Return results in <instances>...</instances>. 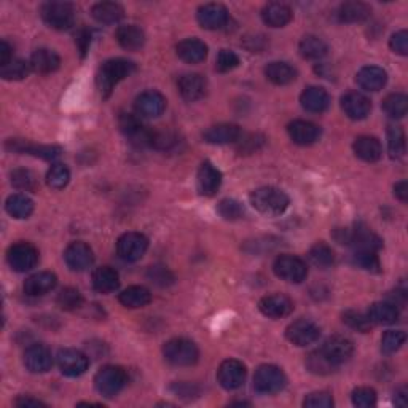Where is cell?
Returning a JSON list of instances; mask_svg holds the SVG:
<instances>
[{
  "label": "cell",
  "mask_w": 408,
  "mask_h": 408,
  "mask_svg": "<svg viewBox=\"0 0 408 408\" xmlns=\"http://www.w3.org/2000/svg\"><path fill=\"white\" fill-rule=\"evenodd\" d=\"M56 284H57V278L55 273L40 271V273L32 274V276L26 279L24 292L28 293L29 297H42L53 290Z\"/></svg>",
  "instance_id": "cell-26"
},
{
  "label": "cell",
  "mask_w": 408,
  "mask_h": 408,
  "mask_svg": "<svg viewBox=\"0 0 408 408\" xmlns=\"http://www.w3.org/2000/svg\"><path fill=\"white\" fill-rule=\"evenodd\" d=\"M118 300L125 308H144L152 302V293L142 285H131L120 293Z\"/></svg>",
  "instance_id": "cell-35"
},
{
  "label": "cell",
  "mask_w": 408,
  "mask_h": 408,
  "mask_svg": "<svg viewBox=\"0 0 408 408\" xmlns=\"http://www.w3.org/2000/svg\"><path fill=\"white\" fill-rule=\"evenodd\" d=\"M15 405L23 407V408L24 407H47L43 404V402L37 400V399H30V397H19V399H16Z\"/></svg>",
  "instance_id": "cell-62"
},
{
  "label": "cell",
  "mask_w": 408,
  "mask_h": 408,
  "mask_svg": "<svg viewBox=\"0 0 408 408\" xmlns=\"http://www.w3.org/2000/svg\"><path fill=\"white\" fill-rule=\"evenodd\" d=\"M120 128L125 136L136 145H150L153 131L144 126L140 121L131 113H123L120 117Z\"/></svg>",
  "instance_id": "cell-17"
},
{
  "label": "cell",
  "mask_w": 408,
  "mask_h": 408,
  "mask_svg": "<svg viewBox=\"0 0 408 408\" xmlns=\"http://www.w3.org/2000/svg\"><path fill=\"white\" fill-rule=\"evenodd\" d=\"M11 183L18 190L34 191L37 188V176L29 169H15L11 172Z\"/></svg>",
  "instance_id": "cell-51"
},
{
  "label": "cell",
  "mask_w": 408,
  "mask_h": 408,
  "mask_svg": "<svg viewBox=\"0 0 408 408\" xmlns=\"http://www.w3.org/2000/svg\"><path fill=\"white\" fill-rule=\"evenodd\" d=\"M305 363H306V368L314 375H330V373H334L336 368L335 363L322 353V349H317L310 353L308 357H306Z\"/></svg>",
  "instance_id": "cell-42"
},
{
  "label": "cell",
  "mask_w": 408,
  "mask_h": 408,
  "mask_svg": "<svg viewBox=\"0 0 408 408\" xmlns=\"http://www.w3.org/2000/svg\"><path fill=\"white\" fill-rule=\"evenodd\" d=\"M356 81L366 91H380L387 81L386 70L378 66L362 67L356 75Z\"/></svg>",
  "instance_id": "cell-27"
},
{
  "label": "cell",
  "mask_w": 408,
  "mask_h": 408,
  "mask_svg": "<svg viewBox=\"0 0 408 408\" xmlns=\"http://www.w3.org/2000/svg\"><path fill=\"white\" fill-rule=\"evenodd\" d=\"M292 18L293 13L290 6L283 2H271L265 5V8L261 10V19L270 28H284L292 21Z\"/></svg>",
  "instance_id": "cell-30"
},
{
  "label": "cell",
  "mask_w": 408,
  "mask_h": 408,
  "mask_svg": "<svg viewBox=\"0 0 408 408\" xmlns=\"http://www.w3.org/2000/svg\"><path fill=\"white\" fill-rule=\"evenodd\" d=\"M11 61H13V48L10 47V43L2 40V43H0V67L6 66V64H10Z\"/></svg>",
  "instance_id": "cell-59"
},
{
  "label": "cell",
  "mask_w": 408,
  "mask_h": 408,
  "mask_svg": "<svg viewBox=\"0 0 408 408\" xmlns=\"http://www.w3.org/2000/svg\"><path fill=\"white\" fill-rule=\"evenodd\" d=\"M91 15L101 24H115L125 16V10L120 4L115 2H99L93 5Z\"/></svg>",
  "instance_id": "cell-37"
},
{
  "label": "cell",
  "mask_w": 408,
  "mask_h": 408,
  "mask_svg": "<svg viewBox=\"0 0 408 408\" xmlns=\"http://www.w3.org/2000/svg\"><path fill=\"white\" fill-rule=\"evenodd\" d=\"M147 249H149V239L142 233H125L117 241V252L125 261H137L142 259Z\"/></svg>",
  "instance_id": "cell-9"
},
{
  "label": "cell",
  "mask_w": 408,
  "mask_h": 408,
  "mask_svg": "<svg viewBox=\"0 0 408 408\" xmlns=\"http://www.w3.org/2000/svg\"><path fill=\"white\" fill-rule=\"evenodd\" d=\"M353 150L357 158H361L362 162H367V163L378 162L382 155L381 142L373 136L357 137L353 144Z\"/></svg>",
  "instance_id": "cell-31"
},
{
  "label": "cell",
  "mask_w": 408,
  "mask_h": 408,
  "mask_svg": "<svg viewBox=\"0 0 408 408\" xmlns=\"http://www.w3.org/2000/svg\"><path fill=\"white\" fill-rule=\"evenodd\" d=\"M285 336L292 344L303 348L319 340L321 329H319L317 324L308 321V319H298V321L292 322L289 327L285 329Z\"/></svg>",
  "instance_id": "cell-10"
},
{
  "label": "cell",
  "mask_w": 408,
  "mask_h": 408,
  "mask_svg": "<svg viewBox=\"0 0 408 408\" xmlns=\"http://www.w3.org/2000/svg\"><path fill=\"white\" fill-rule=\"evenodd\" d=\"M395 405H400V407H405L407 405V389L405 387H400L397 392H395Z\"/></svg>",
  "instance_id": "cell-63"
},
{
  "label": "cell",
  "mask_w": 408,
  "mask_h": 408,
  "mask_svg": "<svg viewBox=\"0 0 408 408\" xmlns=\"http://www.w3.org/2000/svg\"><path fill=\"white\" fill-rule=\"evenodd\" d=\"M5 209L13 219H28L34 212V201L23 193H16L6 198Z\"/></svg>",
  "instance_id": "cell-39"
},
{
  "label": "cell",
  "mask_w": 408,
  "mask_h": 408,
  "mask_svg": "<svg viewBox=\"0 0 408 408\" xmlns=\"http://www.w3.org/2000/svg\"><path fill=\"white\" fill-rule=\"evenodd\" d=\"M40 16L51 29L66 30L74 24L75 10L72 4L67 2H47L42 5Z\"/></svg>",
  "instance_id": "cell-5"
},
{
  "label": "cell",
  "mask_w": 408,
  "mask_h": 408,
  "mask_svg": "<svg viewBox=\"0 0 408 408\" xmlns=\"http://www.w3.org/2000/svg\"><path fill=\"white\" fill-rule=\"evenodd\" d=\"M353 404L359 408H370L376 404V392L372 387H357L353 391Z\"/></svg>",
  "instance_id": "cell-55"
},
{
  "label": "cell",
  "mask_w": 408,
  "mask_h": 408,
  "mask_svg": "<svg viewBox=\"0 0 408 408\" xmlns=\"http://www.w3.org/2000/svg\"><path fill=\"white\" fill-rule=\"evenodd\" d=\"M247 370L246 366L236 359H228L220 363L219 370H217V380H219L220 386L227 391H234V389L241 387L246 381Z\"/></svg>",
  "instance_id": "cell-12"
},
{
  "label": "cell",
  "mask_w": 408,
  "mask_h": 408,
  "mask_svg": "<svg viewBox=\"0 0 408 408\" xmlns=\"http://www.w3.org/2000/svg\"><path fill=\"white\" fill-rule=\"evenodd\" d=\"M274 274L285 283L300 284L308 276V266L295 255H279L273 264Z\"/></svg>",
  "instance_id": "cell-7"
},
{
  "label": "cell",
  "mask_w": 408,
  "mask_h": 408,
  "mask_svg": "<svg viewBox=\"0 0 408 408\" xmlns=\"http://www.w3.org/2000/svg\"><path fill=\"white\" fill-rule=\"evenodd\" d=\"M354 264L359 268H362V270L370 271V273H380L381 271L378 255L372 251H356L354 252Z\"/></svg>",
  "instance_id": "cell-52"
},
{
  "label": "cell",
  "mask_w": 408,
  "mask_h": 408,
  "mask_svg": "<svg viewBox=\"0 0 408 408\" xmlns=\"http://www.w3.org/2000/svg\"><path fill=\"white\" fill-rule=\"evenodd\" d=\"M298 51L305 60H321L325 55H327V43H325L322 38H319L316 35H306L302 38V42L298 45Z\"/></svg>",
  "instance_id": "cell-41"
},
{
  "label": "cell",
  "mask_w": 408,
  "mask_h": 408,
  "mask_svg": "<svg viewBox=\"0 0 408 408\" xmlns=\"http://www.w3.org/2000/svg\"><path fill=\"white\" fill-rule=\"evenodd\" d=\"M69 181H70V171L66 164L56 163L51 166L50 171L47 172V183L55 190L64 188L69 183Z\"/></svg>",
  "instance_id": "cell-48"
},
{
  "label": "cell",
  "mask_w": 408,
  "mask_h": 408,
  "mask_svg": "<svg viewBox=\"0 0 408 408\" xmlns=\"http://www.w3.org/2000/svg\"><path fill=\"white\" fill-rule=\"evenodd\" d=\"M290 139L298 145H311L321 137V128L306 120H295L287 126Z\"/></svg>",
  "instance_id": "cell-23"
},
{
  "label": "cell",
  "mask_w": 408,
  "mask_h": 408,
  "mask_svg": "<svg viewBox=\"0 0 408 408\" xmlns=\"http://www.w3.org/2000/svg\"><path fill=\"white\" fill-rule=\"evenodd\" d=\"M239 66V57L236 53L230 50H222L219 56H217V62H215V69L219 70V72L225 74L230 72V70H233Z\"/></svg>",
  "instance_id": "cell-54"
},
{
  "label": "cell",
  "mask_w": 408,
  "mask_h": 408,
  "mask_svg": "<svg viewBox=\"0 0 408 408\" xmlns=\"http://www.w3.org/2000/svg\"><path fill=\"white\" fill-rule=\"evenodd\" d=\"M6 149L18 153H29V155L40 157L43 159H48V162H53L62 152L60 147L56 145H35L21 139H10L8 142H6Z\"/></svg>",
  "instance_id": "cell-22"
},
{
  "label": "cell",
  "mask_w": 408,
  "mask_h": 408,
  "mask_svg": "<svg viewBox=\"0 0 408 408\" xmlns=\"http://www.w3.org/2000/svg\"><path fill=\"white\" fill-rule=\"evenodd\" d=\"M163 356L171 366L190 367L198 362L200 351H198L196 344L187 338H174L164 344Z\"/></svg>",
  "instance_id": "cell-3"
},
{
  "label": "cell",
  "mask_w": 408,
  "mask_h": 408,
  "mask_svg": "<svg viewBox=\"0 0 408 408\" xmlns=\"http://www.w3.org/2000/svg\"><path fill=\"white\" fill-rule=\"evenodd\" d=\"M407 340V335L404 330H387L385 335L381 336V351L385 354H394L404 346Z\"/></svg>",
  "instance_id": "cell-49"
},
{
  "label": "cell",
  "mask_w": 408,
  "mask_h": 408,
  "mask_svg": "<svg viewBox=\"0 0 408 408\" xmlns=\"http://www.w3.org/2000/svg\"><path fill=\"white\" fill-rule=\"evenodd\" d=\"M341 108L351 120H366L372 110V102L366 94L351 91L341 98Z\"/></svg>",
  "instance_id": "cell-19"
},
{
  "label": "cell",
  "mask_w": 408,
  "mask_h": 408,
  "mask_svg": "<svg viewBox=\"0 0 408 408\" xmlns=\"http://www.w3.org/2000/svg\"><path fill=\"white\" fill-rule=\"evenodd\" d=\"M128 381L126 372L117 366L102 367L94 376V386L101 395L107 399H112L121 392Z\"/></svg>",
  "instance_id": "cell-4"
},
{
  "label": "cell",
  "mask_w": 408,
  "mask_h": 408,
  "mask_svg": "<svg viewBox=\"0 0 408 408\" xmlns=\"http://www.w3.org/2000/svg\"><path fill=\"white\" fill-rule=\"evenodd\" d=\"M343 322L353 330L362 332V334H367V332H370V329H372V325H373V322L370 321L368 316L362 314L361 311H354V310H349V311L343 312Z\"/></svg>",
  "instance_id": "cell-50"
},
{
  "label": "cell",
  "mask_w": 408,
  "mask_h": 408,
  "mask_svg": "<svg viewBox=\"0 0 408 408\" xmlns=\"http://www.w3.org/2000/svg\"><path fill=\"white\" fill-rule=\"evenodd\" d=\"M287 386L285 373L276 366H260L254 375V389L260 394H276Z\"/></svg>",
  "instance_id": "cell-6"
},
{
  "label": "cell",
  "mask_w": 408,
  "mask_h": 408,
  "mask_svg": "<svg viewBox=\"0 0 408 408\" xmlns=\"http://www.w3.org/2000/svg\"><path fill=\"white\" fill-rule=\"evenodd\" d=\"M30 69L37 74H53L61 66V57L57 56L53 50L40 48L35 50L30 56Z\"/></svg>",
  "instance_id": "cell-29"
},
{
  "label": "cell",
  "mask_w": 408,
  "mask_h": 408,
  "mask_svg": "<svg viewBox=\"0 0 408 408\" xmlns=\"http://www.w3.org/2000/svg\"><path fill=\"white\" fill-rule=\"evenodd\" d=\"M115 38H117L120 47L128 51H137L142 48L145 43L144 30L134 24L120 26L117 29V34H115Z\"/></svg>",
  "instance_id": "cell-33"
},
{
  "label": "cell",
  "mask_w": 408,
  "mask_h": 408,
  "mask_svg": "<svg viewBox=\"0 0 408 408\" xmlns=\"http://www.w3.org/2000/svg\"><path fill=\"white\" fill-rule=\"evenodd\" d=\"M134 70H136L134 62L123 60V57H115V60L106 61L101 66L98 76H96L101 94L104 96V98H108L113 91V88L117 86L121 80H125L126 76H130Z\"/></svg>",
  "instance_id": "cell-1"
},
{
  "label": "cell",
  "mask_w": 408,
  "mask_h": 408,
  "mask_svg": "<svg viewBox=\"0 0 408 408\" xmlns=\"http://www.w3.org/2000/svg\"><path fill=\"white\" fill-rule=\"evenodd\" d=\"M300 102L305 110L311 113H321L325 112L330 106V96L324 88L319 86H308L300 96Z\"/></svg>",
  "instance_id": "cell-28"
},
{
  "label": "cell",
  "mask_w": 408,
  "mask_h": 408,
  "mask_svg": "<svg viewBox=\"0 0 408 408\" xmlns=\"http://www.w3.org/2000/svg\"><path fill=\"white\" fill-rule=\"evenodd\" d=\"M370 6L362 2H346L341 4L338 8V19L341 23H362L370 16Z\"/></svg>",
  "instance_id": "cell-40"
},
{
  "label": "cell",
  "mask_w": 408,
  "mask_h": 408,
  "mask_svg": "<svg viewBox=\"0 0 408 408\" xmlns=\"http://www.w3.org/2000/svg\"><path fill=\"white\" fill-rule=\"evenodd\" d=\"M308 257L311 260V264L325 270V268H330L335 264V252L332 251V247L325 244V242H317V244L312 246L310 249Z\"/></svg>",
  "instance_id": "cell-43"
},
{
  "label": "cell",
  "mask_w": 408,
  "mask_h": 408,
  "mask_svg": "<svg viewBox=\"0 0 408 408\" xmlns=\"http://www.w3.org/2000/svg\"><path fill=\"white\" fill-rule=\"evenodd\" d=\"M29 72H30V64L23 60H13L10 64L0 67V75H2L4 80L8 81L23 80L29 75Z\"/></svg>",
  "instance_id": "cell-46"
},
{
  "label": "cell",
  "mask_w": 408,
  "mask_h": 408,
  "mask_svg": "<svg viewBox=\"0 0 408 408\" xmlns=\"http://www.w3.org/2000/svg\"><path fill=\"white\" fill-rule=\"evenodd\" d=\"M217 212L225 220H239L244 215V208L236 200H222L217 206Z\"/></svg>",
  "instance_id": "cell-53"
},
{
  "label": "cell",
  "mask_w": 408,
  "mask_h": 408,
  "mask_svg": "<svg viewBox=\"0 0 408 408\" xmlns=\"http://www.w3.org/2000/svg\"><path fill=\"white\" fill-rule=\"evenodd\" d=\"M64 260H66L67 266L74 271H85L93 265L94 255L91 247L81 241L70 242L67 246L66 252H64Z\"/></svg>",
  "instance_id": "cell-13"
},
{
  "label": "cell",
  "mask_w": 408,
  "mask_h": 408,
  "mask_svg": "<svg viewBox=\"0 0 408 408\" xmlns=\"http://www.w3.org/2000/svg\"><path fill=\"white\" fill-rule=\"evenodd\" d=\"M387 149L392 158H402L405 155V132L400 126L387 128Z\"/></svg>",
  "instance_id": "cell-45"
},
{
  "label": "cell",
  "mask_w": 408,
  "mask_h": 408,
  "mask_svg": "<svg viewBox=\"0 0 408 408\" xmlns=\"http://www.w3.org/2000/svg\"><path fill=\"white\" fill-rule=\"evenodd\" d=\"M265 75L268 80L274 83V85L284 86V85H289V83H292L297 79V70L293 69L290 64L274 61L266 66Z\"/></svg>",
  "instance_id": "cell-36"
},
{
  "label": "cell",
  "mask_w": 408,
  "mask_h": 408,
  "mask_svg": "<svg viewBox=\"0 0 408 408\" xmlns=\"http://www.w3.org/2000/svg\"><path fill=\"white\" fill-rule=\"evenodd\" d=\"M251 204L259 210L260 214L268 217H276L284 214L287 208H289V196H287L283 190L276 187H261L254 190L251 196Z\"/></svg>",
  "instance_id": "cell-2"
},
{
  "label": "cell",
  "mask_w": 408,
  "mask_h": 408,
  "mask_svg": "<svg viewBox=\"0 0 408 408\" xmlns=\"http://www.w3.org/2000/svg\"><path fill=\"white\" fill-rule=\"evenodd\" d=\"M389 47H391L394 53H397L400 56H407L408 55V34H407V30L395 32V34L391 37V40H389Z\"/></svg>",
  "instance_id": "cell-58"
},
{
  "label": "cell",
  "mask_w": 408,
  "mask_h": 408,
  "mask_svg": "<svg viewBox=\"0 0 408 408\" xmlns=\"http://www.w3.org/2000/svg\"><path fill=\"white\" fill-rule=\"evenodd\" d=\"M57 367H60L61 373L75 378V376H81L88 370L89 361L86 354H83L79 349L66 348L57 353Z\"/></svg>",
  "instance_id": "cell-11"
},
{
  "label": "cell",
  "mask_w": 408,
  "mask_h": 408,
  "mask_svg": "<svg viewBox=\"0 0 408 408\" xmlns=\"http://www.w3.org/2000/svg\"><path fill=\"white\" fill-rule=\"evenodd\" d=\"M259 310L266 317L283 319L293 311V303L289 297L283 295V293H274V295H268L260 300Z\"/></svg>",
  "instance_id": "cell-20"
},
{
  "label": "cell",
  "mask_w": 408,
  "mask_h": 408,
  "mask_svg": "<svg viewBox=\"0 0 408 408\" xmlns=\"http://www.w3.org/2000/svg\"><path fill=\"white\" fill-rule=\"evenodd\" d=\"M177 56L188 64H198L206 60L208 47L206 43L198 38H185L177 45Z\"/></svg>",
  "instance_id": "cell-32"
},
{
  "label": "cell",
  "mask_w": 408,
  "mask_h": 408,
  "mask_svg": "<svg viewBox=\"0 0 408 408\" xmlns=\"http://www.w3.org/2000/svg\"><path fill=\"white\" fill-rule=\"evenodd\" d=\"M89 42H91V34L88 30H80V34L76 35V43H79V48L81 51V55L86 53V50L89 47Z\"/></svg>",
  "instance_id": "cell-61"
},
{
  "label": "cell",
  "mask_w": 408,
  "mask_h": 408,
  "mask_svg": "<svg viewBox=\"0 0 408 408\" xmlns=\"http://www.w3.org/2000/svg\"><path fill=\"white\" fill-rule=\"evenodd\" d=\"M147 276L152 280V283H155L157 285H169L172 284V280H174V276H172L169 270H166L164 266H152L149 273H147Z\"/></svg>",
  "instance_id": "cell-57"
},
{
  "label": "cell",
  "mask_w": 408,
  "mask_h": 408,
  "mask_svg": "<svg viewBox=\"0 0 408 408\" xmlns=\"http://www.w3.org/2000/svg\"><path fill=\"white\" fill-rule=\"evenodd\" d=\"M367 316L373 324L391 325L399 319V310L394 303L378 302V303H373L372 306H370Z\"/></svg>",
  "instance_id": "cell-38"
},
{
  "label": "cell",
  "mask_w": 408,
  "mask_h": 408,
  "mask_svg": "<svg viewBox=\"0 0 408 408\" xmlns=\"http://www.w3.org/2000/svg\"><path fill=\"white\" fill-rule=\"evenodd\" d=\"M321 349L322 353L338 367L351 359V356L354 353V344L346 336L334 335L327 338V341L324 343V346Z\"/></svg>",
  "instance_id": "cell-14"
},
{
  "label": "cell",
  "mask_w": 408,
  "mask_h": 408,
  "mask_svg": "<svg viewBox=\"0 0 408 408\" xmlns=\"http://www.w3.org/2000/svg\"><path fill=\"white\" fill-rule=\"evenodd\" d=\"M120 276L110 266H101L93 273V287L99 293H112L118 289Z\"/></svg>",
  "instance_id": "cell-34"
},
{
  "label": "cell",
  "mask_w": 408,
  "mask_h": 408,
  "mask_svg": "<svg viewBox=\"0 0 408 408\" xmlns=\"http://www.w3.org/2000/svg\"><path fill=\"white\" fill-rule=\"evenodd\" d=\"M382 110L391 118H404L408 110V98L402 93L389 94L382 101Z\"/></svg>",
  "instance_id": "cell-44"
},
{
  "label": "cell",
  "mask_w": 408,
  "mask_h": 408,
  "mask_svg": "<svg viewBox=\"0 0 408 408\" xmlns=\"http://www.w3.org/2000/svg\"><path fill=\"white\" fill-rule=\"evenodd\" d=\"M241 137V128L233 123H220L210 126L209 130L203 134V139L208 144L212 145H227L238 142Z\"/></svg>",
  "instance_id": "cell-24"
},
{
  "label": "cell",
  "mask_w": 408,
  "mask_h": 408,
  "mask_svg": "<svg viewBox=\"0 0 408 408\" xmlns=\"http://www.w3.org/2000/svg\"><path fill=\"white\" fill-rule=\"evenodd\" d=\"M208 91V81L200 74H187L178 80V93L188 102H195L204 98Z\"/></svg>",
  "instance_id": "cell-25"
},
{
  "label": "cell",
  "mask_w": 408,
  "mask_h": 408,
  "mask_svg": "<svg viewBox=\"0 0 408 408\" xmlns=\"http://www.w3.org/2000/svg\"><path fill=\"white\" fill-rule=\"evenodd\" d=\"M303 405L308 408H330L334 407V399H332V395L325 391L311 392L306 395Z\"/></svg>",
  "instance_id": "cell-56"
},
{
  "label": "cell",
  "mask_w": 408,
  "mask_h": 408,
  "mask_svg": "<svg viewBox=\"0 0 408 408\" xmlns=\"http://www.w3.org/2000/svg\"><path fill=\"white\" fill-rule=\"evenodd\" d=\"M394 195L395 198H399L402 203H407L408 200V182L400 181L394 185Z\"/></svg>",
  "instance_id": "cell-60"
},
{
  "label": "cell",
  "mask_w": 408,
  "mask_h": 408,
  "mask_svg": "<svg viewBox=\"0 0 408 408\" xmlns=\"http://www.w3.org/2000/svg\"><path fill=\"white\" fill-rule=\"evenodd\" d=\"M24 366L32 373H45L53 367V356L45 344H32L24 353Z\"/></svg>",
  "instance_id": "cell-16"
},
{
  "label": "cell",
  "mask_w": 408,
  "mask_h": 408,
  "mask_svg": "<svg viewBox=\"0 0 408 408\" xmlns=\"http://www.w3.org/2000/svg\"><path fill=\"white\" fill-rule=\"evenodd\" d=\"M6 260L13 270L26 273L37 265L38 251L29 242H16L6 252Z\"/></svg>",
  "instance_id": "cell-8"
},
{
  "label": "cell",
  "mask_w": 408,
  "mask_h": 408,
  "mask_svg": "<svg viewBox=\"0 0 408 408\" xmlns=\"http://www.w3.org/2000/svg\"><path fill=\"white\" fill-rule=\"evenodd\" d=\"M56 303L64 311H75L83 305V297L79 290L74 289V287H66V289H62L57 293Z\"/></svg>",
  "instance_id": "cell-47"
},
{
  "label": "cell",
  "mask_w": 408,
  "mask_h": 408,
  "mask_svg": "<svg viewBox=\"0 0 408 408\" xmlns=\"http://www.w3.org/2000/svg\"><path fill=\"white\" fill-rule=\"evenodd\" d=\"M134 108H136L137 115L144 118H157L164 112L166 108V98L158 91H144L139 94L134 102Z\"/></svg>",
  "instance_id": "cell-15"
},
{
  "label": "cell",
  "mask_w": 408,
  "mask_h": 408,
  "mask_svg": "<svg viewBox=\"0 0 408 408\" xmlns=\"http://www.w3.org/2000/svg\"><path fill=\"white\" fill-rule=\"evenodd\" d=\"M196 18L204 29H222L228 23V10L222 4H206L200 6Z\"/></svg>",
  "instance_id": "cell-18"
},
{
  "label": "cell",
  "mask_w": 408,
  "mask_h": 408,
  "mask_svg": "<svg viewBox=\"0 0 408 408\" xmlns=\"http://www.w3.org/2000/svg\"><path fill=\"white\" fill-rule=\"evenodd\" d=\"M196 185L198 191H200L203 196H214L222 185L220 171L210 162H204L200 166V169H198Z\"/></svg>",
  "instance_id": "cell-21"
}]
</instances>
